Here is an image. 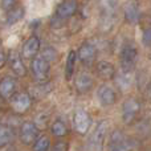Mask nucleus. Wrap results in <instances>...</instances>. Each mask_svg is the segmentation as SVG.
Listing matches in <instances>:
<instances>
[{
    "mask_svg": "<svg viewBox=\"0 0 151 151\" xmlns=\"http://www.w3.org/2000/svg\"><path fill=\"white\" fill-rule=\"evenodd\" d=\"M31 70L37 82L47 83L50 76V63L45 60L42 56H36L35 58H32Z\"/></svg>",
    "mask_w": 151,
    "mask_h": 151,
    "instance_id": "1",
    "label": "nucleus"
},
{
    "mask_svg": "<svg viewBox=\"0 0 151 151\" xmlns=\"http://www.w3.org/2000/svg\"><path fill=\"white\" fill-rule=\"evenodd\" d=\"M107 131H109V121H99L98 125L94 129L93 134H91L90 139H89V147L91 151H102Z\"/></svg>",
    "mask_w": 151,
    "mask_h": 151,
    "instance_id": "2",
    "label": "nucleus"
},
{
    "mask_svg": "<svg viewBox=\"0 0 151 151\" xmlns=\"http://www.w3.org/2000/svg\"><path fill=\"white\" fill-rule=\"evenodd\" d=\"M135 149V142L126 137L122 131L115 130L110 135V151H133Z\"/></svg>",
    "mask_w": 151,
    "mask_h": 151,
    "instance_id": "3",
    "label": "nucleus"
},
{
    "mask_svg": "<svg viewBox=\"0 0 151 151\" xmlns=\"http://www.w3.org/2000/svg\"><path fill=\"white\" fill-rule=\"evenodd\" d=\"M139 110H141V105H139L137 98H127L122 105V121L126 125H131L134 119L137 118Z\"/></svg>",
    "mask_w": 151,
    "mask_h": 151,
    "instance_id": "4",
    "label": "nucleus"
},
{
    "mask_svg": "<svg viewBox=\"0 0 151 151\" xmlns=\"http://www.w3.org/2000/svg\"><path fill=\"white\" fill-rule=\"evenodd\" d=\"M91 125V119L89 117V114L82 109L76 110L74 115H73V127L74 130L77 131L81 135H85L89 131Z\"/></svg>",
    "mask_w": 151,
    "mask_h": 151,
    "instance_id": "5",
    "label": "nucleus"
},
{
    "mask_svg": "<svg viewBox=\"0 0 151 151\" xmlns=\"http://www.w3.org/2000/svg\"><path fill=\"white\" fill-rule=\"evenodd\" d=\"M11 106L17 114H24L32 106V98L28 93H19L11 98Z\"/></svg>",
    "mask_w": 151,
    "mask_h": 151,
    "instance_id": "6",
    "label": "nucleus"
},
{
    "mask_svg": "<svg viewBox=\"0 0 151 151\" xmlns=\"http://www.w3.org/2000/svg\"><path fill=\"white\" fill-rule=\"evenodd\" d=\"M39 130L40 129L33 122H24L20 126V139L24 145H31L35 143L37 138H39Z\"/></svg>",
    "mask_w": 151,
    "mask_h": 151,
    "instance_id": "7",
    "label": "nucleus"
},
{
    "mask_svg": "<svg viewBox=\"0 0 151 151\" xmlns=\"http://www.w3.org/2000/svg\"><path fill=\"white\" fill-rule=\"evenodd\" d=\"M137 56H138V52H137L135 47L127 45V47L123 48L122 52H121V64H122V70L131 72L134 64H135Z\"/></svg>",
    "mask_w": 151,
    "mask_h": 151,
    "instance_id": "8",
    "label": "nucleus"
},
{
    "mask_svg": "<svg viewBox=\"0 0 151 151\" xmlns=\"http://www.w3.org/2000/svg\"><path fill=\"white\" fill-rule=\"evenodd\" d=\"M123 15L129 24L138 23L139 16H141V7H139L138 0H129L123 7Z\"/></svg>",
    "mask_w": 151,
    "mask_h": 151,
    "instance_id": "9",
    "label": "nucleus"
},
{
    "mask_svg": "<svg viewBox=\"0 0 151 151\" xmlns=\"http://www.w3.org/2000/svg\"><path fill=\"white\" fill-rule=\"evenodd\" d=\"M7 58H8V64H9L11 69H12L13 73H15L16 76H19V77H24V76L27 74L25 65H24L20 55H19L16 50H9Z\"/></svg>",
    "mask_w": 151,
    "mask_h": 151,
    "instance_id": "10",
    "label": "nucleus"
},
{
    "mask_svg": "<svg viewBox=\"0 0 151 151\" xmlns=\"http://www.w3.org/2000/svg\"><path fill=\"white\" fill-rule=\"evenodd\" d=\"M96 55H97L96 47L93 44H90V42H83L80 47L78 53H77L80 61L82 64H85V65H90L94 61V58H96Z\"/></svg>",
    "mask_w": 151,
    "mask_h": 151,
    "instance_id": "11",
    "label": "nucleus"
},
{
    "mask_svg": "<svg viewBox=\"0 0 151 151\" xmlns=\"http://www.w3.org/2000/svg\"><path fill=\"white\" fill-rule=\"evenodd\" d=\"M77 0H63V1L58 4L57 7V12H56V16H58L60 19H68L70 16H73L77 11Z\"/></svg>",
    "mask_w": 151,
    "mask_h": 151,
    "instance_id": "12",
    "label": "nucleus"
},
{
    "mask_svg": "<svg viewBox=\"0 0 151 151\" xmlns=\"http://www.w3.org/2000/svg\"><path fill=\"white\" fill-rule=\"evenodd\" d=\"M97 96H98L99 104H101L102 106H105V107L114 105L115 99H117L114 89L110 88V86H107V85H102L101 88L98 89V93H97Z\"/></svg>",
    "mask_w": 151,
    "mask_h": 151,
    "instance_id": "13",
    "label": "nucleus"
},
{
    "mask_svg": "<svg viewBox=\"0 0 151 151\" xmlns=\"http://www.w3.org/2000/svg\"><path fill=\"white\" fill-rule=\"evenodd\" d=\"M40 49V40L39 37L32 36L24 42L23 49H21V55L24 58H35Z\"/></svg>",
    "mask_w": 151,
    "mask_h": 151,
    "instance_id": "14",
    "label": "nucleus"
},
{
    "mask_svg": "<svg viewBox=\"0 0 151 151\" xmlns=\"http://www.w3.org/2000/svg\"><path fill=\"white\" fill-rule=\"evenodd\" d=\"M16 93V81L12 77H4L0 81V97L11 99Z\"/></svg>",
    "mask_w": 151,
    "mask_h": 151,
    "instance_id": "15",
    "label": "nucleus"
},
{
    "mask_svg": "<svg viewBox=\"0 0 151 151\" xmlns=\"http://www.w3.org/2000/svg\"><path fill=\"white\" fill-rule=\"evenodd\" d=\"M74 85H76V89L80 93H86V91H89L93 88V78L88 73H80L77 76V78H76Z\"/></svg>",
    "mask_w": 151,
    "mask_h": 151,
    "instance_id": "16",
    "label": "nucleus"
},
{
    "mask_svg": "<svg viewBox=\"0 0 151 151\" xmlns=\"http://www.w3.org/2000/svg\"><path fill=\"white\" fill-rule=\"evenodd\" d=\"M97 74L102 78V80H113L115 76V68L113 64L107 63V61H99L97 64Z\"/></svg>",
    "mask_w": 151,
    "mask_h": 151,
    "instance_id": "17",
    "label": "nucleus"
},
{
    "mask_svg": "<svg viewBox=\"0 0 151 151\" xmlns=\"http://www.w3.org/2000/svg\"><path fill=\"white\" fill-rule=\"evenodd\" d=\"M115 81H117V85L119 86L121 90H127V89L131 86V83H133V77H131V72L122 70V73L117 76Z\"/></svg>",
    "mask_w": 151,
    "mask_h": 151,
    "instance_id": "18",
    "label": "nucleus"
},
{
    "mask_svg": "<svg viewBox=\"0 0 151 151\" xmlns=\"http://www.w3.org/2000/svg\"><path fill=\"white\" fill-rule=\"evenodd\" d=\"M118 7V0H99V8L101 15H113Z\"/></svg>",
    "mask_w": 151,
    "mask_h": 151,
    "instance_id": "19",
    "label": "nucleus"
},
{
    "mask_svg": "<svg viewBox=\"0 0 151 151\" xmlns=\"http://www.w3.org/2000/svg\"><path fill=\"white\" fill-rule=\"evenodd\" d=\"M13 139V130L8 125H0V147L7 146Z\"/></svg>",
    "mask_w": 151,
    "mask_h": 151,
    "instance_id": "20",
    "label": "nucleus"
},
{
    "mask_svg": "<svg viewBox=\"0 0 151 151\" xmlns=\"http://www.w3.org/2000/svg\"><path fill=\"white\" fill-rule=\"evenodd\" d=\"M24 16V9L20 7V5H16L12 11H9L7 15V24L8 25H13L17 21L21 20V17Z\"/></svg>",
    "mask_w": 151,
    "mask_h": 151,
    "instance_id": "21",
    "label": "nucleus"
},
{
    "mask_svg": "<svg viewBox=\"0 0 151 151\" xmlns=\"http://www.w3.org/2000/svg\"><path fill=\"white\" fill-rule=\"evenodd\" d=\"M76 60H77V53H76L74 50H70L69 55H68V58H66V65H65V77H66V80H70V77L73 76Z\"/></svg>",
    "mask_w": 151,
    "mask_h": 151,
    "instance_id": "22",
    "label": "nucleus"
},
{
    "mask_svg": "<svg viewBox=\"0 0 151 151\" xmlns=\"http://www.w3.org/2000/svg\"><path fill=\"white\" fill-rule=\"evenodd\" d=\"M52 134L57 138H61V137H65L68 134V127H66L65 122L61 119H56L52 125Z\"/></svg>",
    "mask_w": 151,
    "mask_h": 151,
    "instance_id": "23",
    "label": "nucleus"
},
{
    "mask_svg": "<svg viewBox=\"0 0 151 151\" xmlns=\"http://www.w3.org/2000/svg\"><path fill=\"white\" fill-rule=\"evenodd\" d=\"M50 146V141L47 135H41L33 143V151H48Z\"/></svg>",
    "mask_w": 151,
    "mask_h": 151,
    "instance_id": "24",
    "label": "nucleus"
},
{
    "mask_svg": "<svg viewBox=\"0 0 151 151\" xmlns=\"http://www.w3.org/2000/svg\"><path fill=\"white\" fill-rule=\"evenodd\" d=\"M42 57L47 61H49V63L50 61H55L56 58H57V52H56L52 47H48V48H45L44 52H42Z\"/></svg>",
    "mask_w": 151,
    "mask_h": 151,
    "instance_id": "25",
    "label": "nucleus"
},
{
    "mask_svg": "<svg viewBox=\"0 0 151 151\" xmlns=\"http://www.w3.org/2000/svg\"><path fill=\"white\" fill-rule=\"evenodd\" d=\"M48 121H49V114H39L36 117V126L39 129H45L48 125Z\"/></svg>",
    "mask_w": 151,
    "mask_h": 151,
    "instance_id": "26",
    "label": "nucleus"
},
{
    "mask_svg": "<svg viewBox=\"0 0 151 151\" xmlns=\"http://www.w3.org/2000/svg\"><path fill=\"white\" fill-rule=\"evenodd\" d=\"M69 150V143L65 141H57L55 145L52 146L50 151H68Z\"/></svg>",
    "mask_w": 151,
    "mask_h": 151,
    "instance_id": "27",
    "label": "nucleus"
},
{
    "mask_svg": "<svg viewBox=\"0 0 151 151\" xmlns=\"http://www.w3.org/2000/svg\"><path fill=\"white\" fill-rule=\"evenodd\" d=\"M1 7L4 11L9 12L16 7V0H1Z\"/></svg>",
    "mask_w": 151,
    "mask_h": 151,
    "instance_id": "28",
    "label": "nucleus"
},
{
    "mask_svg": "<svg viewBox=\"0 0 151 151\" xmlns=\"http://www.w3.org/2000/svg\"><path fill=\"white\" fill-rule=\"evenodd\" d=\"M142 42L146 47H151V28H147L143 31V36H142Z\"/></svg>",
    "mask_w": 151,
    "mask_h": 151,
    "instance_id": "29",
    "label": "nucleus"
},
{
    "mask_svg": "<svg viewBox=\"0 0 151 151\" xmlns=\"http://www.w3.org/2000/svg\"><path fill=\"white\" fill-rule=\"evenodd\" d=\"M4 64H5V55L0 50V69L4 66Z\"/></svg>",
    "mask_w": 151,
    "mask_h": 151,
    "instance_id": "30",
    "label": "nucleus"
}]
</instances>
